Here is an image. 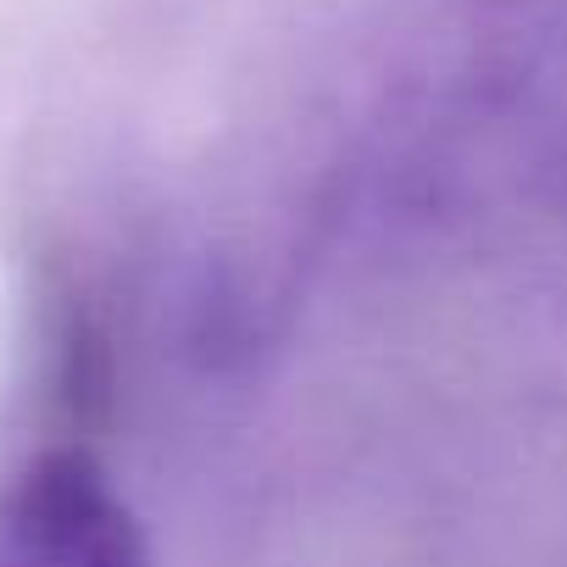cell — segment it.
I'll return each mask as SVG.
<instances>
[{
    "instance_id": "6da1fadb",
    "label": "cell",
    "mask_w": 567,
    "mask_h": 567,
    "mask_svg": "<svg viewBox=\"0 0 567 567\" xmlns=\"http://www.w3.org/2000/svg\"><path fill=\"white\" fill-rule=\"evenodd\" d=\"M0 567H151V545L101 456L45 440L0 467Z\"/></svg>"
}]
</instances>
